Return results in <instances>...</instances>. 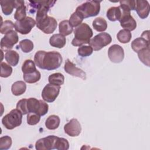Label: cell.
Here are the masks:
<instances>
[{
  "mask_svg": "<svg viewBox=\"0 0 150 150\" xmlns=\"http://www.w3.org/2000/svg\"><path fill=\"white\" fill-rule=\"evenodd\" d=\"M34 61L39 68L53 70L60 66L63 58L60 53L57 52H46L44 50H39L35 54Z\"/></svg>",
  "mask_w": 150,
  "mask_h": 150,
  "instance_id": "6da1fadb",
  "label": "cell"
},
{
  "mask_svg": "<svg viewBox=\"0 0 150 150\" xmlns=\"http://www.w3.org/2000/svg\"><path fill=\"white\" fill-rule=\"evenodd\" d=\"M74 38L71 41L72 45L81 46L84 44H89L93 32L91 28L86 23H82L74 30Z\"/></svg>",
  "mask_w": 150,
  "mask_h": 150,
  "instance_id": "7a4b0ae2",
  "label": "cell"
},
{
  "mask_svg": "<svg viewBox=\"0 0 150 150\" xmlns=\"http://www.w3.org/2000/svg\"><path fill=\"white\" fill-rule=\"evenodd\" d=\"M100 2L101 1H87L78 6L75 12L83 19L97 16L100 11Z\"/></svg>",
  "mask_w": 150,
  "mask_h": 150,
  "instance_id": "3957f363",
  "label": "cell"
},
{
  "mask_svg": "<svg viewBox=\"0 0 150 150\" xmlns=\"http://www.w3.org/2000/svg\"><path fill=\"white\" fill-rule=\"evenodd\" d=\"M22 115L17 108L13 109L2 118V123L6 129H13L21 124Z\"/></svg>",
  "mask_w": 150,
  "mask_h": 150,
  "instance_id": "277c9868",
  "label": "cell"
},
{
  "mask_svg": "<svg viewBox=\"0 0 150 150\" xmlns=\"http://www.w3.org/2000/svg\"><path fill=\"white\" fill-rule=\"evenodd\" d=\"M30 6L33 8L34 12L37 9L36 21L42 19L47 16V12L49 9L56 3L55 1H29Z\"/></svg>",
  "mask_w": 150,
  "mask_h": 150,
  "instance_id": "5b68a950",
  "label": "cell"
},
{
  "mask_svg": "<svg viewBox=\"0 0 150 150\" xmlns=\"http://www.w3.org/2000/svg\"><path fill=\"white\" fill-rule=\"evenodd\" d=\"M27 109L29 113H36L43 116L48 112L49 105L41 100H39L35 98H29L27 100Z\"/></svg>",
  "mask_w": 150,
  "mask_h": 150,
  "instance_id": "8992f818",
  "label": "cell"
},
{
  "mask_svg": "<svg viewBox=\"0 0 150 150\" xmlns=\"http://www.w3.org/2000/svg\"><path fill=\"white\" fill-rule=\"evenodd\" d=\"M111 41L112 38L110 35L108 33L103 32L98 33L90 39L89 45L94 50L98 51L111 43Z\"/></svg>",
  "mask_w": 150,
  "mask_h": 150,
  "instance_id": "52a82bcc",
  "label": "cell"
},
{
  "mask_svg": "<svg viewBox=\"0 0 150 150\" xmlns=\"http://www.w3.org/2000/svg\"><path fill=\"white\" fill-rule=\"evenodd\" d=\"M36 25L37 28L45 33L50 34L56 30L57 23L53 17L47 16L42 19L36 21Z\"/></svg>",
  "mask_w": 150,
  "mask_h": 150,
  "instance_id": "ba28073f",
  "label": "cell"
},
{
  "mask_svg": "<svg viewBox=\"0 0 150 150\" xmlns=\"http://www.w3.org/2000/svg\"><path fill=\"white\" fill-rule=\"evenodd\" d=\"M60 90V86H56L50 83L47 84L42 91V97L46 102L52 103L59 96Z\"/></svg>",
  "mask_w": 150,
  "mask_h": 150,
  "instance_id": "9c48e42d",
  "label": "cell"
},
{
  "mask_svg": "<svg viewBox=\"0 0 150 150\" xmlns=\"http://www.w3.org/2000/svg\"><path fill=\"white\" fill-rule=\"evenodd\" d=\"M35 25L36 21L29 16H27L22 21H16L14 23L15 30L22 35L28 34Z\"/></svg>",
  "mask_w": 150,
  "mask_h": 150,
  "instance_id": "30bf717a",
  "label": "cell"
},
{
  "mask_svg": "<svg viewBox=\"0 0 150 150\" xmlns=\"http://www.w3.org/2000/svg\"><path fill=\"white\" fill-rule=\"evenodd\" d=\"M18 35L16 31L12 30L9 32L1 40V50L6 52L9 50L18 42Z\"/></svg>",
  "mask_w": 150,
  "mask_h": 150,
  "instance_id": "8fae6325",
  "label": "cell"
},
{
  "mask_svg": "<svg viewBox=\"0 0 150 150\" xmlns=\"http://www.w3.org/2000/svg\"><path fill=\"white\" fill-rule=\"evenodd\" d=\"M108 56L111 62L119 63L121 62L124 58V49L118 45H113L111 46L108 50Z\"/></svg>",
  "mask_w": 150,
  "mask_h": 150,
  "instance_id": "7c38bea8",
  "label": "cell"
},
{
  "mask_svg": "<svg viewBox=\"0 0 150 150\" xmlns=\"http://www.w3.org/2000/svg\"><path fill=\"white\" fill-rule=\"evenodd\" d=\"M119 21L120 22L121 26L124 29L127 30L128 31L134 30L137 28L136 21L131 16V13L124 11L122 9V15Z\"/></svg>",
  "mask_w": 150,
  "mask_h": 150,
  "instance_id": "4fadbf2b",
  "label": "cell"
},
{
  "mask_svg": "<svg viewBox=\"0 0 150 150\" xmlns=\"http://www.w3.org/2000/svg\"><path fill=\"white\" fill-rule=\"evenodd\" d=\"M57 137L49 135L46 137L38 139L35 144V148L37 150H51L54 149V144Z\"/></svg>",
  "mask_w": 150,
  "mask_h": 150,
  "instance_id": "5bb4252c",
  "label": "cell"
},
{
  "mask_svg": "<svg viewBox=\"0 0 150 150\" xmlns=\"http://www.w3.org/2000/svg\"><path fill=\"white\" fill-rule=\"evenodd\" d=\"M64 69L67 73L71 76L80 77L84 80L86 79V73L84 72V71L76 67V65L69 59L65 61Z\"/></svg>",
  "mask_w": 150,
  "mask_h": 150,
  "instance_id": "9a60e30c",
  "label": "cell"
},
{
  "mask_svg": "<svg viewBox=\"0 0 150 150\" xmlns=\"http://www.w3.org/2000/svg\"><path fill=\"white\" fill-rule=\"evenodd\" d=\"M64 131L66 134L70 137H77L81 133V127L76 118H72L64 125Z\"/></svg>",
  "mask_w": 150,
  "mask_h": 150,
  "instance_id": "2e32d148",
  "label": "cell"
},
{
  "mask_svg": "<svg viewBox=\"0 0 150 150\" xmlns=\"http://www.w3.org/2000/svg\"><path fill=\"white\" fill-rule=\"evenodd\" d=\"M135 11L141 19L146 18L149 13V4L147 1H135Z\"/></svg>",
  "mask_w": 150,
  "mask_h": 150,
  "instance_id": "e0dca14e",
  "label": "cell"
},
{
  "mask_svg": "<svg viewBox=\"0 0 150 150\" xmlns=\"http://www.w3.org/2000/svg\"><path fill=\"white\" fill-rule=\"evenodd\" d=\"M66 38L60 33L53 35L49 39V43L52 46L59 49L63 47L66 45Z\"/></svg>",
  "mask_w": 150,
  "mask_h": 150,
  "instance_id": "ac0fdd59",
  "label": "cell"
},
{
  "mask_svg": "<svg viewBox=\"0 0 150 150\" xmlns=\"http://www.w3.org/2000/svg\"><path fill=\"white\" fill-rule=\"evenodd\" d=\"M148 47H149V41L141 37L136 38L131 43V47L132 50L137 53Z\"/></svg>",
  "mask_w": 150,
  "mask_h": 150,
  "instance_id": "d6986e66",
  "label": "cell"
},
{
  "mask_svg": "<svg viewBox=\"0 0 150 150\" xmlns=\"http://www.w3.org/2000/svg\"><path fill=\"white\" fill-rule=\"evenodd\" d=\"M122 15V9L119 6L110 8L107 11V17L111 21H116L120 19Z\"/></svg>",
  "mask_w": 150,
  "mask_h": 150,
  "instance_id": "ffe728a7",
  "label": "cell"
},
{
  "mask_svg": "<svg viewBox=\"0 0 150 150\" xmlns=\"http://www.w3.org/2000/svg\"><path fill=\"white\" fill-rule=\"evenodd\" d=\"M0 3L2 11L5 15H11L15 8V0H3Z\"/></svg>",
  "mask_w": 150,
  "mask_h": 150,
  "instance_id": "44dd1931",
  "label": "cell"
},
{
  "mask_svg": "<svg viewBox=\"0 0 150 150\" xmlns=\"http://www.w3.org/2000/svg\"><path fill=\"white\" fill-rule=\"evenodd\" d=\"M5 58L9 65L16 66L19 62V55L16 51L9 50L6 52Z\"/></svg>",
  "mask_w": 150,
  "mask_h": 150,
  "instance_id": "7402d4cb",
  "label": "cell"
},
{
  "mask_svg": "<svg viewBox=\"0 0 150 150\" xmlns=\"http://www.w3.org/2000/svg\"><path fill=\"white\" fill-rule=\"evenodd\" d=\"M26 90V84L23 81H17L13 83L11 91L13 95L18 96L23 94Z\"/></svg>",
  "mask_w": 150,
  "mask_h": 150,
  "instance_id": "603a6c76",
  "label": "cell"
},
{
  "mask_svg": "<svg viewBox=\"0 0 150 150\" xmlns=\"http://www.w3.org/2000/svg\"><path fill=\"white\" fill-rule=\"evenodd\" d=\"M60 120L59 116L56 115H52L47 117L45 121L46 127L50 130L56 129L60 125Z\"/></svg>",
  "mask_w": 150,
  "mask_h": 150,
  "instance_id": "cb8c5ba5",
  "label": "cell"
},
{
  "mask_svg": "<svg viewBox=\"0 0 150 150\" xmlns=\"http://www.w3.org/2000/svg\"><path fill=\"white\" fill-rule=\"evenodd\" d=\"M73 26L68 20L61 21L59 25V30L60 34L63 36H67L71 34L73 32Z\"/></svg>",
  "mask_w": 150,
  "mask_h": 150,
  "instance_id": "d4e9b609",
  "label": "cell"
},
{
  "mask_svg": "<svg viewBox=\"0 0 150 150\" xmlns=\"http://www.w3.org/2000/svg\"><path fill=\"white\" fill-rule=\"evenodd\" d=\"M93 27L98 32H104L107 28V22L103 18L98 17L93 21Z\"/></svg>",
  "mask_w": 150,
  "mask_h": 150,
  "instance_id": "484cf974",
  "label": "cell"
},
{
  "mask_svg": "<svg viewBox=\"0 0 150 150\" xmlns=\"http://www.w3.org/2000/svg\"><path fill=\"white\" fill-rule=\"evenodd\" d=\"M48 81L50 84L56 86H61L64 84V77L60 73H56L49 76Z\"/></svg>",
  "mask_w": 150,
  "mask_h": 150,
  "instance_id": "4316f807",
  "label": "cell"
},
{
  "mask_svg": "<svg viewBox=\"0 0 150 150\" xmlns=\"http://www.w3.org/2000/svg\"><path fill=\"white\" fill-rule=\"evenodd\" d=\"M23 80L28 83H35L38 81L41 77L40 73L37 70L32 73L23 74Z\"/></svg>",
  "mask_w": 150,
  "mask_h": 150,
  "instance_id": "83f0119b",
  "label": "cell"
},
{
  "mask_svg": "<svg viewBox=\"0 0 150 150\" xmlns=\"http://www.w3.org/2000/svg\"><path fill=\"white\" fill-rule=\"evenodd\" d=\"M132 35L130 31L125 29H122L118 32L117 38L118 41L122 43H127L131 39Z\"/></svg>",
  "mask_w": 150,
  "mask_h": 150,
  "instance_id": "f1b7e54d",
  "label": "cell"
},
{
  "mask_svg": "<svg viewBox=\"0 0 150 150\" xmlns=\"http://www.w3.org/2000/svg\"><path fill=\"white\" fill-rule=\"evenodd\" d=\"M37 70L36 66L33 60L30 59L26 60L22 64V71L23 74H28L32 73Z\"/></svg>",
  "mask_w": 150,
  "mask_h": 150,
  "instance_id": "f546056e",
  "label": "cell"
},
{
  "mask_svg": "<svg viewBox=\"0 0 150 150\" xmlns=\"http://www.w3.org/2000/svg\"><path fill=\"white\" fill-rule=\"evenodd\" d=\"M138 56L142 63L147 66H149V47L139 51Z\"/></svg>",
  "mask_w": 150,
  "mask_h": 150,
  "instance_id": "4dcf8cb0",
  "label": "cell"
},
{
  "mask_svg": "<svg viewBox=\"0 0 150 150\" xmlns=\"http://www.w3.org/2000/svg\"><path fill=\"white\" fill-rule=\"evenodd\" d=\"M120 7L124 11L130 12L131 11L135 9L136 2L134 0H127L120 1Z\"/></svg>",
  "mask_w": 150,
  "mask_h": 150,
  "instance_id": "1f68e13d",
  "label": "cell"
},
{
  "mask_svg": "<svg viewBox=\"0 0 150 150\" xmlns=\"http://www.w3.org/2000/svg\"><path fill=\"white\" fill-rule=\"evenodd\" d=\"M69 148V143L68 141L64 138L57 137L54 144V149L57 150H67Z\"/></svg>",
  "mask_w": 150,
  "mask_h": 150,
  "instance_id": "d6a6232c",
  "label": "cell"
},
{
  "mask_svg": "<svg viewBox=\"0 0 150 150\" xmlns=\"http://www.w3.org/2000/svg\"><path fill=\"white\" fill-rule=\"evenodd\" d=\"M19 47L24 53H29L30 52L33 47L34 45L33 42L29 39H23L20 41Z\"/></svg>",
  "mask_w": 150,
  "mask_h": 150,
  "instance_id": "836d02e7",
  "label": "cell"
},
{
  "mask_svg": "<svg viewBox=\"0 0 150 150\" xmlns=\"http://www.w3.org/2000/svg\"><path fill=\"white\" fill-rule=\"evenodd\" d=\"M12 144V138L8 135L0 138V150H6L11 148Z\"/></svg>",
  "mask_w": 150,
  "mask_h": 150,
  "instance_id": "e575fe53",
  "label": "cell"
},
{
  "mask_svg": "<svg viewBox=\"0 0 150 150\" xmlns=\"http://www.w3.org/2000/svg\"><path fill=\"white\" fill-rule=\"evenodd\" d=\"M12 73V68L9 64L5 62L1 63V77L6 78L9 77Z\"/></svg>",
  "mask_w": 150,
  "mask_h": 150,
  "instance_id": "d590c367",
  "label": "cell"
},
{
  "mask_svg": "<svg viewBox=\"0 0 150 150\" xmlns=\"http://www.w3.org/2000/svg\"><path fill=\"white\" fill-rule=\"evenodd\" d=\"M13 28H15L13 23L11 21L6 20L1 23L0 32L2 34H6L12 30Z\"/></svg>",
  "mask_w": 150,
  "mask_h": 150,
  "instance_id": "8d00e7d4",
  "label": "cell"
},
{
  "mask_svg": "<svg viewBox=\"0 0 150 150\" xmlns=\"http://www.w3.org/2000/svg\"><path fill=\"white\" fill-rule=\"evenodd\" d=\"M26 18V6L23 5L19 7H18L15 13H14V18L18 21H22Z\"/></svg>",
  "mask_w": 150,
  "mask_h": 150,
  "instance_id": "74e56055",
  "label": "cell"
},
{
  "mask_svg": "<svg viewBox=\"0 0 150 150\" xmlns=\"http://www.w3.org/2000/svg\"><path fill=\"white\" fill-rule=\"evenodd\" d=\"M93 52V48L90 46H81L79 47L77 52L79 56L81 57H87L90 56Z\"/></svg>",
  "mask_w": 150,
  "mask_h": 150,
  "instance_id": "f35d334b",
  "label": "cell"
},
{
  "mask_svg": "<svg viewBox=\"0 0 150 150\" xmlns=\"http://www.w3.org/2000/svg\"><path fill=\"white\" fill-rule=\"evenodd\" d=\"M83 19L75 12L70 17L69 22L73 27H77L82 23Z\"/></svg>",
  "mask_w": 150,
  "mask_h": 150,
  "instance_id": "ab89813d",
  "label": "cell"
},
{
  "mask_svg": "<svg viewBox=\"0 0 150 150\" xmlns=\"http://www.w3.org/2000/svg\"><path fill=\"white\" fill-rule=\"evenodd\" d=\"M40 120V115L33 112L28 113L27 115V123L30 125L37 124Z\"/></svg>",
  "mask_w": 150,
  "mask_h": 150,
  "instance_id": "60d3db41",
  "label": "cell"
},
{
  "mask_svg": "<svg viewBox=\"0 0 150 150\" xmlns=\"http://www.w3.org/2000/svg\"><path fill=\"white\" fill-rule=\"evenodd\" d=\"M27 100L28 99L26 98L21 99L16 104V108L19 110L23 115H26L29 113L27 109Z\"/></svg>",
  "mask_w": 150,
  "mask_h": 150,
  "instance_id": "b9f144b4",
  "label": "cell"
},
{
  "mask_svg": "<svg viewBox=\"0 0 150 150\" xmlns=\"http://www.w3.org/2000/svg\"><path fill=\"white\" fill-rule=\"evenodd\" d=\"M149 30H145L143 32V33L141 35V38L149 41Z\"/></svg>",
  "mask_w": 150,
  "mask_h": 150,
  "instance_id": "7bdbcfd3",
  "label": "cell"
}]
</instances>
